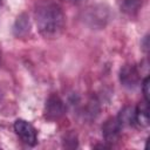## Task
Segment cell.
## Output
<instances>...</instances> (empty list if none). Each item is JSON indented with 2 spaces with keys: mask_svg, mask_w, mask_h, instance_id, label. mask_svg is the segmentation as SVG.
I'll use <instances>...</instances> for the list:
<instances>
[{
  "mask_svg": "<svg viewBox=\"0 0 150 150\" xmlns=\"http://www.w3.org/2000/svg\"><path fill=\"white\" fill-rule=\"evenodd\" d=\"M120 8L128 15H135L142 7L143 0H118Z\"/></svg>",
  "mask_w": 150,
  "mask_h": 150,
  "instance_id": "obj_8",
  "label": "cell"
},
{
  "mask_svg": "<svg viewBox=\"0 0 150 150\" xmlns=\"http://www.w3.org/2000/svg\"><path fill=\"white\" fill-rule=\"evenodd\" d=\"M14 131L21 138V141L27 145L34 146L38 142L36 130L29 122L25 120H16L14 122Z\"/></svg>",
  "mask_w": 150,
  "mask_h": 150,
  "instance_id": "obj_2",
  "label": "cell"
},
{
  "mask_svg": "<svg viewBox=\"0 0 150 150\" xmlns=\"http://www.w3.org/2000/svg\"><path fill=\"white\" fill-rule=\"evenodd\" d=\"M122 125L120 123V121L117 120V117H110L108 118L103 125H102V134L103 137L105 139V142H114L118 138L121 130H122Z\"/></svg>",
  "mask_w": 150,
  "mask_h": 150,
  "instance_id": "obj_5",
  "label": "cell"
},
{
  "mask_svg": "<svg viewBox=\"0 0 150 150\" xmlns=\"http://www.w3.org/2000/svg\"><path fill=\"white\" fill-rule=\"evenodd\" d=\"M142 90H143V94H144V101H146L149 103V77L148 76L143 80Z\"/></svg>",
  "mask_w": 150,
  "mask_h": 150,
  "instance_id": "obj_10",
  "label": "cell"
},
{
  "mask_svg": "<svg viewBox=\"0 0 150 150\" xmlns=\"http://www.w3.org/2000/svg\"><path fill=\"white\" fill-rule=\"evenodd\" d=\"M13 32L15 34V36L18 38H22L26 36L29 32H30V22H29V18L26 13L20 14L16 20L15 23L13 26Z\"/></svg>",
  "mask_w": 150,
  "mask_h": 150,
  "instance_id": "obj_6",
  "label": "cell"
},
{
  "mask_svg": "<svg viewBox=\"0 0 150 150\" xmlns=\"http://www.w3.org/2000/svg\"><path fill=\"white\" fill-rule=\"evenodd\" d=\"M34 18L38 30L45 39H56L64 29V13L54 0H38L34 7Z\"/></svg>",
  "mask_w": 150,
  "mask_h": 150,
  "instance_id": "obj_1",
  "label": "cell"
},
{
  "mask_svg": "<svg viewBox=\"0 0 150 150\" xmlns=\"http://www.w3.org/2000/svg\"><path fill=\"white\" fill-rule=\"evenodd\" d=\"M135 122L141 127H146L149 124V107L148 102L144 101L135 108Z\"/></svg>",
  "mask_w": 150,
  "mask_h": 150,
  "instance_id": "obj_7",
  "label": "cell"
},
{
  "mask_svg": "<svg viewBox=\"0 0 150 150\" xmlns=\"http://www.w3.org/2000/svg\"><path fill=\"white\" fill-rule=\"evenodd\" d=\"M0 4H1V0H0Z\"/></svg>",
  "mask_w": 150,
  "mask_h": 150,
  "instance_id": "obj_11",
  "label": "cell"
},
{
  "mask_svg": "<svg viewBox=\"0 0 150 150\" xmlns=\"http://www.w3.org/2000/svg\"><path fill=\"white\" fill-rule=\"evenodd\" d=\"M64 111H66V107L62 100L57 95H52L46 101L45 115L48 120H57L64 114Z\"/></svg>",
  "mask_w": 150,
  "mask_h": 150,
  "instance_id": "obj_4",
  "label": "cell"
},
{
  "mask_svg": "<svg viewBox=\"0 0 150 150\" xmlns=\"http://www.w3.org/2000/svg\"><path fill=\"white\" fill-rule=\"evenodd\" d=\"M120 81L123 87L128 89H135L138 87L141 75L135 64H125L120 70Z\"/></svg>",
  "mask_w": 150,
  "mask_h": 150,
  "instance_id": "obj_3",
  "label": "cell"
},
{
  "mask_svg": "<svg viewBox=\"0 0 150 150\" xmlns=\"http://www.w3.org/2000/svg\"><path fill=\"white\" fill-rule=\"evenodd\" d=\"M117 120L120 121L122 127L135 125L136 124V122H135V108L134 107H124L120 111Z\"/></svg>",
  "mask_w": 150,
  "mask_h": 150,
  "instance_id": "obj_9",
  "label": "cell"
}]
</instances>
